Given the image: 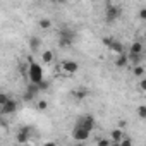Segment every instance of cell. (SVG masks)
I'll return each mask as SVG.
<instances>
[{"mask_svg":"<svg viewBox=\"0 0 146 146\" xmlns=\"http://www.w3.org/2000/svg\"><path fill=\"white\" fill-rule=\"evenodd\" d=\"M28 81L33 83V84H40L43 83V69H41V64L35 62L33 57H28Z\"/></svg>","mask_w":146,"mask_h":146,"instance_id":"obj_1","label":"cell"},{"mask_svg":"<svg viewBox=\"0 0 146 146\" xmlns=\"http://www.w3.org/2000/svg\"><path fill=\"white\" fill-rule=\"evenodd\" d=\"M74 40H76V31L74 29L72 28H60V31H58V45L62 48L70 46L74 43Z\"/></svg>","mask_w":146,"mask_h":146,"instance_id":"obj_2","label":"cell"},{"mask_svg":"<svg viewBox=\"0 0 146 146\" xmlns=\"http://www.w3.org/2000/svg\"><path fill=\"white\" fill-rule=\"evenodd\" d=\"M103 45L110 50V53H113L115 57H119V55H122V53H125V50H124V45L119 41V40H115V38H112V36H105L103 40Z\"/></svg>","mask_w":146,"mask_h":146,"instance_id":"obj_3","label":"cell"},{"mask_svg":"<svg viewBox=\"0 0 146 146\" xmlns=\"http://www.w3.org/2000/svg\"><path fill=\"white\" fill-rule=\"evenodd\" d=\"M120 14H122L120 5H117V4H113V2H107V4H105V21H107V23L117 21V19L120 17Z\"/></svg>","mask_w":146,"mask_h":146,"instance_id":"obj_4","label":"cell"},{"mask_svg":"<svg viewBox=\"0 0 146 146\" xmlns=\"http://www.w3.org/2000/svg\"><path fill=\"white\" fill-rule=\"evenodd\" d=\"M79 70V64L76 60H64L60 64V74L64 76H74Z\"/></svg>","mask_w":146,"mask_h":146,"instance_id":"obj_5","label":"cell"},{"mask_svg":"<svg viewBox=\"0 0 146 146\" xmlns=\"http://www.w3.org/2000/svg\"><path fill=\"white\" fill-rule=\"evenodd\" d=\"M95 124H96V122H95V117H93V115H90V113H86V115H83V117H79V119H78V124H76V125L84 127L86 131L93 132Z\"/></svg>","mask_w":146,"mask_h":146,"instance_id":"obj_6","label":"cell"},{"mask_svg":"<svg viewBox=\"0 0 146 146\" xmlns=\"http://www.w3.org/2000/svg\"><path fill=\"white\" fill-rule=\"evenodd\" d=\"M31 132H33V129H31V127H23V129L16 134V143H17L19 146H23V144H29Z\"/></svg>","mask_w":146,"mask_h":146,"instance_id":"obj_7","label":"cell"},{"mask_svg":"<svg viewBox=\"0 0 146 146\" xmlns=\"http://www.w3.org/2000/svg\"><path fill=\"white\" fill-rule=\"evenodd\" d=\"M90 131H86L84 127H79V125H76L74 129H72V137H74L78 143H83V141H86L88 137H90Z\"/></svg>","mask_w":146,"mask_h":146,"instance_id":"obj_8","label":"cell"},{"mask_svg":"<svg viewBox=\"0 0 146 146\" xmlns=\"http://www.w3.org/2000/svg\"><path fill=\"white\" fill-rule=\"evenodd\" d=\"M88 95H90V90L86 86H78L76 90H72V96H74V100H78V102L86 100Z\"/></svg>","mask_w":146,"mask_h":146,"instance_id":"obj_9","label":"cell"},{"mask_svg":"<svg viewBox=\"0 0 146 146\" xmlns=\"http://www.w3.org/2000/svg\"><path fill=\"white\" fill-rule=\"evenodd\" d=\"M143 52H144V45H143V41H139V40H134L132 43H131V46H129V55H143Z\"/></svg>","mask_w":146,"mask_h":146,"instance_id":"obj_10","label":"cell"},{"mask_svg":"<svg viewBox=\"0 0 146 146\" xmlns=\"http://www.w3.org/2000/svg\"><path fill=\"white\" fill-rule=\"evenodd\" d=\"M125 137H127L125 132H124L122 129H119V127H115V129L110 131V141H112V143H122Z\"/></svg>","mask_w":146,"mask_h":146,"instance_id":"obj_11","label":"cell"},{"mask_svg":"<svg viewBox=\"0 0 146 146\" xmlns=\"http://www.w3.org/2000/svg\"><path fill=\"white\" fill-rule=\"evenodd\" d=\"M0 110H2V113H4V115H9V113H14V112L17 110V102L11 98V100H9V102H7V103L4 105V107H0Z\"/></svg>","mask_w":146,"mask_h":146,"instance_id":"obj_12","label":"cell"},{"mask_svg":"<svg viewBox=\"0 0 146 146\" xmlns=\"http://www.w3.org/2000/svg\"><path fill=\"white\" fill-rule=\"evenodd\" d=\"M129 64H131L129 62V53H122V55L115 57V67L117 69H125Z\"/></svg>","mask_w":146,"mask_h":146,"instance_id":"obj_13","label":"cell"},{"mask_svg":"<svg viewBox=\"0 0 146 146\" xmlns=\"http://www.w3.org/2000/svg\"><path fill=\"white\" fill-rule=\"evenodd\" d=\"M53 60H55V55H53L52 50H43L41 52V64L43 65H50V64H53Z\"/></svg>","mask_w":146,"mask_h":146,"instance_id":"obj_14","label":"cell"},{"mask_svg":"<svg viewBox=\"0 0 146 146\" xmlns=\"http://www.w3.org/2000/svg\"><path fill=\"white\" fill-rule=\"evenodd\" d=\"M132 76L134 78H144V67L143 65H136V67H132Z\"/></svg>","mask_w":146,"mask_h":146,"instance_id":"obj_15","label":"cell"},{"mask_svg":"<svg viewBox=\"0 0 146 146\" xmlns=\"http://www.w3.org/2000/svg\"><path fill=\"white\" fill-rule=\"evenodd\" d=\"M38 26H40L43 31H48V29L52 28V21H50V19H46V17H43V19H40V21H38Z\"/></svg>","mask_w":146,"mask_h":146,"instance_id":"obj_16","label":"cell"},{"mask_svg":"<svg viewBox=\"0 0 146 146\" xmlns=\"http://www.w3.org/2000/svg\"><path fill=\"white\" fill-rule=\"evenodd\" d=\"M136 115H137L141 120H146V105H137V108H136Z\"/></svg>","mask_w":146,"mask_h":146,"instance_id":"obj_17","label":"cell"},{"mask_svg":"<svg viewBox=\"0 0 146 146\" xmlns=\"http://www.w3.org/2000/svg\"><path fill=\"white\" fill-rule=\"evenodd\" d=\"M29 48H31V52H38V50H40V40H38L36 36H33V38L29 40Z\"/></svg>","mask_w":146,"mask_h":146,"instance_id":"obj_18","label":"cell"},{"mask_svg":"<svg viewBox=\"0 0 146 146\" xmlns=\"http://www.w3.org/2000/svg\"><path fill=\"white\" fill-rule=\"evenodd\" d=\"M36 108H38L40 112H45V110L48 108V102H46V100H38V102H36Z\"/></svg>","mask_w":146,"mask_h":146,"instance_id":"obj_19","label":"cell"},{"mask_svg":"<svg viewBox=\"0 0 146 146\" xmlns=\"http://www.w3.org/2000/svg\"><path fill=\"white\" fill-rule=\"evenodd\" d=\"M110 144H112L110 137H98L96 139V146H110Z\"/></svg>","mask_w":146,"mask_h":146,"instance_id":"obj_20","label":"cell"},{"mask_svg":"<svg viewBox=\"0 0 146 146\" xmlns=\"http://www.w3.org/2000/svg\"><path fill=\"white\" fill-rule=\"evenodd\" d=\"M137 88H139V91H141L143 95H146V76H144L143 79H139V83H137Z\"/></svg>","mask_w":146,"mask_h":146,"instance_id":"obj_21","label":"cell"},{"mask_svg":"<svg viewBox=\"0 0 146 146\" xmlns=\"http://www.w3.org/2000/svg\"><path fill=\"white\" fill-rule=\"evenodd\" d=\"M137 19L143 21V23H146V7H143V9L137 11Z\"/></svg>","mask_w":146,"mask_h":146,"instance_id":"obj_22","label":"cell"},{"mask_svg":"<svg viewBox=\"0 0 146 146\" xmlns=\"http://www.w3.org/2000/svg\"><path fill=\"white\" fill-rule=\"evenodd\" d=\"M35 96H36V95H33V93H31V91H28V90H26V91H24V95H23L24 102H33V100H35Z\"/></svg>","mask_w":146,"mask_h":146,"instance_id":"obj_23","label":"cell"},{"mask_svg":"<svg viewBox=\"0 0 146 146\" xmlns=\"http://www.w3.org/2000/svg\"><path fill=\"white\" fill-rule=\"evenodd\" d=\"M38 88H40V91H46V90L50 88V83H48V81H43V83L38 84Z\"/></svg>","mask_w":146,"mask_h":146,"instance_id":"obj_24","label":"cell"},{"mask_svg":"<svg viewBox=\"0 0 146 146\" xmlns=\"http://www.w3.org/2000/svg\"><path fill=\"white\" fill-rule=\"evenodd\" d=\"M9 100H11V98H9V96H7L5 93H4V95H0V107H4V105H5V103L9 102Z\"/></svg>","mask_w":146,"mask_h":146,"instance_id":"obj_25","label":"cell"},{"mask_svg":"<svg viewBox=\"0 0 146 146\" xmlns=\"http://www.w3.org/2000/svg\"><path fill=\"white\" fill-rule=\"evenodd\" d=\"M120 146H132V141H131L129 137H125V139L120 143Z\"/></svg>","mask_w":146,"mask_h":146,"instance_id":"obj_26","label":"cell"},{"mask_svg":"<svg viewBox=\"0 0 146 146\" xmlns=\"http://www.w3.org/2000/svg\"><path fill=\"white\" fill-rule=\"evenodd\" d=\"M125 124H127V122H125V120H119V124H117V127H119V129H122V131H124V129H125Z\"/></svg>","mask_w":146,"mask_h":146,"instance_id":"obj_27","label":"cell"},{"mask_svg":"<svg viewBox=\"0 0 146 146\" xmlns=\"http://www.w3.org/2000/svg\"><path fill=\"white\" fill-rule=\"evenodd\" d=\"M43 146H57V143H53V141H46Z\"/></svg>","mask_w":146,"mask_h":146,"instance_id":"obj_28","label":"cell"},{"mask_svg":"<svg viewBox=\"0 0 146 146\" xmlns=\"http://www.w3.org/2000/svg\"><path fill=\"white\" fill-rule=\"evenodd\" d=\"M110 146H120V143H112Z\"/></svg>","mask_w":146,"mask_h":146,"instance_id":"obj_29","label":"cell"},{"mask_svg":"<svg viewBox=\"0 0 146 146\" xmlns=\"http://www.w3.org/2000/svg\"><path fill=\"white\" fill-rule=\"evenodd\" d=\"M143 36H144V38H146V28H144V31H143Z\"/></svg>","mask_w":146,"mask_h":146,"instance_id":"obj_30","label":"cell"},{"mask_svg":"<svg viewBox=\"0 0 146 146\" xmlns=\"http://www.w3.org/2000/svg\"><path fill=\"white\" fill-rule=\"evenodd\" d=\"M74 146H84V144H83V143H78V144H74Z\"/></svg>","mask_w":146,"mask_h":146,"instance_id":"obj_31","label":"cell"},{"mask_svg":"<svg viewBox=\"0 0 146 146\" xmlns=\"http://www.w3.org/2000/svg\"><path fill=\"white\" fill-rule=\"evenodd\" d=\"M23 146H29V144H23Z\"/></svg>","mask_w":146,"mask_h":146,"instance_id":"obj_32","label":"cell"}]
</instances>
